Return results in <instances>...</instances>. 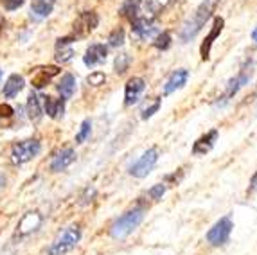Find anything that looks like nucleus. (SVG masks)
<instances>
[{
  "label": "nucleus",
  "instance_id": "26",
  "mask_svg": "<svg viewBox=\"0 0 257 255\" xmlns=\"http://www.w3.org/2000/svg\"><path fill=\"white\" fill-rule=\"evenodd\" d=\"M108 42H110L111 47H120V45L124 43V31L120 29V27H119V29H115V31H111Z\"/></svg>",
  "mask_w": 257,
  "mask_h": 255
},
{
  "label": "nucleus",
  "instance_id": "12",
  "mask_svg": "<svg viewBox=\"0 0 257 255\" xmlns=\"http://www.w3.org/2000/svg\"><path fill=\"white\" fill-rule=\"evenodd\" d=\"M58 74H60V67H54V65H51V67H42L33 74L31 85L35 86L36 90H40V88H43V86H47L49 81L54 76H58Z\"/></svg>",
  "mask_w": 257,
  "mask_h": 255
},
{
  "label": "nucleus",
  "instance_id": "25",
  "mask_svg": "<svg viewBox=\"0 0 257 255\" xmlns=\"http://www.w3.org/2000/svg\"><path fill=\"white\" fill-rule=\"evenodd\" d=\"M130 67V56L128 54H119L115 58V72L124 74Z\"/></svg>",
  "mask_w": 257,
  "mask_h": 255
},
{
  "label": "nucleus",
  "instance_id": "22",
  "mask_svg": "<svg viewBox=\"0 0 257 255\" xmlns=\"http://www.w3.org/2000/svg\"><path fill=\"white\" fill-rule=\"evenodd\" d=\"M27 115L31 120L42 119V106H40V99L35 92H31V95L27 97Z\"/></svg>",
  "mask_w": 257,
  "mask_h": 255
},
{
  "label": "nucleus",
  "instance_id": "9",
  "mask_svg": "<svg viewBox=\"0 0 257 255\" xmlns=\"http://www.w3.org/2000/svg\"><path fill=\"white\" fill-rule=\"evenodd\" d=\"M223 27H225V20H223L221 17L214 18V24H212V27H210V33L205 36V40H203V43H202V47H200V56H202L203 61L210 60V51H212V45H214L216 38L221 34Z\"/></svg>",
  "mask_w": 257,
  "mask_h": 255
},
{
  "label": "nucleus",
  "instance_id": "14",
  "mask_svg": "<svg viewBox=\"0 0 257 255\" xmlns=\"http://www.w3.org/2000/svg\"><path fill=\"white\" fill-rule=\"evenodd\" d=\"M76 160V151L72 148H67V149H61L60 153H56V157L52 158L51 162V171L54 173H60V171L67 169V167Z\"/></svg>",
  "mask_w": 257,
  "mask_h": 255
},
{
  "label": "nucleus",
  "instance_id": "29",
  "mask_svg": "<svg viewBox=\"0 0 257 255\" xmlns=\"http://www.w3.org/2000/svg\"><path fill=\"white\" fill-rule=\"evenodd\" d=\"M160 104H162V102H160V99H155L150 106H146L144 110H142V119L148 120L150 117H153V113H157V111L160 110Z\"/></svg>",
  "mask_w": 257,
  "mask_h": 255
},
{
  "label": "nucleus",
  "instance_id": "2",
  "mask_svg": "<svg viewBox=\"0 0 257 255\" xmlns=\"http://www.w3.org/2000/svg\"><path fill=\"white\" fill-rule=\"evenodd\" d=\"M142 219H144V208L137 207V208H133V210H128V212L122 214V216H120L119 219H115V223L111 225V228H110L111 237L124 239L126 235H130L133 230L141 225Z\"/></svg>",
  "mask_w": 257,
  "mask_h": 255
},
{
  "label": "nucleus",
  "instance_id": "19",
  "mask_svg": "<svg viewBox=\"0 0 257 255\" xmlns=\"http://www.w3.org/2000/svg\"><path fill=\"white\" fill-rule=\"evenodd\" d=\"M24 88V77L18 76V74H13V76H9L8 81H6L4 85V97L8 99H13L18 95V92Z\"/></svg>",
  "mask_w": 257,
  "mask_h": 255
},
{
  "label": "nucleus",
  "instance_id": "11",
  "mask_svg": "<svg viewBox=\"0 0 257 255\" xmlns=\"http://www.w3.org/2000/svg\"><path fill=\"white\" fill-rule=\"evenodd\" d=\"M219 137V132L218 130H210V132H207L205 135H202L200 139H198L196 142L193 144V155L194 157H202V155H207L210 151V149L216 146V141H218Z\"/></svg>",
  "mask_w": 257,
  "mask_h": 255
},
{
  "label": "nucleus",
  "instance_id": "15",
  "mask_svg": "<svg viewBox=\"0 0 257 255\" xmlns=\"http://www.w3.org/2000/svg\"><path fill=\"white\" fill-rule=\"evenodd\" d=\"M187 79H189V70H185V68L175 70L171 74V77L166 81V85H164V95H169L173 92H176V90H180L187 83Z\"/></svg>",
  "mask_w": 257,
  "mask_h": 255
},
{
  "label": "nucleus",
  "instance_id": "35",
  "mask_svg": "<svg viewBox=\"0 0 257 255\" xmlns=\"http://www.w3.org/2000/svg\"><path fill=\"white\" fill-rule=\"evenodd\" d=\"M4 26H6V22H4V18L0 17V36H2V33H4Z\"/></svg>",
  "mask_w": 257,
  "mask_h": 255
},
{
  "label": "nucleus",
  "instance_id": "13",
  "mask_svg": "<svg viewBox=\"0 0 257 255\" xmlns=\"http://www.w3.org/2000/svg\"><path fill=\"white\" fill-rule=\"evenodd\" d=\"M106 56H108V49L104 47L103 43H94V45H90V47L86 49L83 61H85L86 67H95L99 63H104Z\"/></svg>",
  "mask_w": 257,
  "mask_h": 255
},
{
  "label": "nucleus",
  "instance_id": "3",
  "mask_svg": "<svg viewBox=\"0 0 257 255\" xmlns=\"http://www.w3.org/2000/svg\"><path fill=\"white\" fill-rule=\"evenodd\" d=\"M81 239V230L77 226H69L60 237L52 242L47 250V255H67L70 250L76 248V244Z\"/></svg>",
  "mask_w": 257,
  "mask_h": 255
},
{
  "label": "nucleus",
  "instance_id": "36",
  "mask_svg": "<svg viewBox=\"0 0 257 255\" xmlns=\"http://www.w3.org/2000/svg\"><path fill=\"white\" fill-rule=\"evenodd\" d=\"M252 40H253V42L257 43V27H255V29L252 31Z\"/></svg>",
  "mask_w": 257,
  "mask_h": 255
},
{
  "label": "nucleus",
  "instance_id": "37",
  "mask_svg": "<svg viewBox=\"0 0 257 255\" xmlns=\"http://www.w3.org/2000/svg\"><path fill=\"white\" fill-rule=\"evenodd\" d=\"M0 77H2V70H0Z\"/></svg>",
  "mask_w": 257,
  "mask_h": 255
},
{
  "label": "nucleus",
  "instance_id": "1",
  "mask_svg": "<svg viewBox=\"0 0 257 255\" xmlns=\"http://www.w3.org/2000/svg\"><path fill=\"white\" fill-rule=\"evenodd\" d=\"M218 4H219V0H203L202 4L198 6V9L193 13V17L185 22L180 31L182 43L191 42V40L203 29V26H205L207 22H209V18L212 17V13H214V9Z\"/></svg>",
  "mask_w": 257,
  "mask_h": 255
},
{
  "label": "nucleus",
  "instance_id": "23",
  "mask_svg": "<svg viewBox=\"0 0 257 255\" xmlns=\"http://www.w3.org/2000/svg\"><path fill=\"white\" fill-rule=\"evenodd\" d=\"M120 13L133 24L139 18V13H141L139 11V2L137 0H126L124 4H122V8H120Z\"/></svg>",
  "mask_w": 257,
  "mask_h": 255
},
{
  "label": "nucleus",
  "instance_id": "28",
  "mask_svg": "<svg viewBox=\"0 0 257 255\" xmlns=\"http://www.w3.org/2000/svg\"><path fill=\"white\" fill-rule=\"evenodd\" d=\"M153 45L157 49H160V51H166V49H169V45H171V34L162 33L160 36H157V40H155Z\"/></svg>",
  "mask_w": 257,
  "mask_h": 255
},
{
  "label": "nucleus",
  "instance_id": "31",
  "mask_svg": "<svg viewBox=\"0 0 257 255\" xmlns=\"http://www.w3.org/2000/svg\"><path fill=\"white\" fill-rule=\"evenodd\" d=\"M88 85L92 86H99V85H104V81H106V76H104L103 72H94L88 76Z\"/></svg>",
  "mask_w": 257,
  "mask_h": 255
},
{
  "label": "nucleus",
  "instance_id": "17",
  "mask_svg": "<svg viewBox=\"0 0 257 255\" xmlns=\"http://www.w3.org/2000/svg\"><path fill=\"white\" fill-rule=\"evenodd\" d=\"M132 26H133L132 27L133 33L137 34L139 38H142V40H146V38H150V36H153L155 31H157V29H155V26H153V22L148 20V18H141V17L133 22Z\"/></svg>",
  "mask_w": 257,
  "mask_h": 255
},
{
  "label": "nucleus",
  "instance_id": "33",
  "mask_svg": "<svg viewBox=\"0 0 257 255\" xmlns=\"http://www.w3.org/2000/svg\"><path fill=\"white\" fill-rule=\"evenodd\" d=\"M2 4H4V9H8V11H15L20 6H24V0H4Z\"/></svg>",
  "mask_w": 257,
  "mask_h": 255
},
{
  "label": "nucleus",
  "instance_id": "5",
  "mask_svg": "<svg viewBox=\"0 0 257 255\" xmlns=\"http://www.w3.org/2000/svg\"><path fill=\"white\" fill-rule=\"evenodd\" d=\"M40 149H42V146H40V142L36 139L15 142L13 148H11V160L15 164H26V162L33 160L40 153Z\"/></svg>",
  "mask_w": 257,
  "mask_h": 255
},
{
  "label": "nucleus",
  "instance_id": "24",
  "mask_svg": "<svg viewBox=\"0 0 257 255\" xmlns=\"http://www.w3.org/2000/svg\"><path fill=\"white\" fill-rule=\"evenodd\" d=\"M90 132H92V122H90V119H85V120H83V124H81V130H79V133L76 135V142H77V144H83V142H85L86 139H88Z\"/></svg>",
  "mask_w": 257,
  "mask_h": 255
},
{
  "label": "nucleus",
  "instance_id": "6",
  "mask_svg": "<svg viewBox=\"0 0 257 255\" xmlns=\"http://www.w3.org/2000/svg\"><path fill=\"white\" fill-rule=\"evenodd\" d=\"M157 162H159V149L150 148L146 153L142 155V157L130 167V175L135 176V178H146L151 171H153V167L157 166Z\"/></svg>",
  "mask_w": 257,
  "mask_h": 255
},
{
  "label": "nucleus",
  "instance_id": "7",
  "mask_svg": "<svg viewBox=\"0 0 257 255\" xmlns=\"http://www.w3.org/2000/svg\"><path fill=\"white\" fill-rule=\"evenodd\" d=\"M252 76H253V63L250 61V63H246L243 68H241L239 74H237L234 79L228 81L227 90H225V94H223V101L225 102L230 101V99L234 97V95H236L244 85H248L250 79H252Z\"/></svg>",
  "mask_w": 257,
  "mask_h": 255
},
{
  "label": "nucleus",
  "instance_id": "8",
  "mask_svg": "<svg viewBox=\"0 0 257 255\" xmlns=\"http://www.w3.org/2000/svg\"><path fill=\"white\" fill-rule=\"evenodd\" d=\"M99 17L94 11H85L79 15L76 22H74V36L72 38H85L86 34H90L92 31L97 27Z\"/></svg>",
  "mask_w": 257,
  "mask_h": 255
},
{
  "label": "nucleus",
  "instance_id": "20",
  "mask_svg": "<svg viewBox=\"0 0 257 255\" xmlns=\"http://www.w3.org/2000/svg\"><path fill=\"white\" fill-rule=\"evenodd\" d=\"M74 90H76V79L72 74H65L58 83V92H60L61 99H70L74 95Z\"/></svg>",
  "mask_w": 257,
  "mask_h": 255
},
{
  "label": "nucleus",
  "instance_id": "30",
  "mask_svg": "<svg viewBox=\"0 0 257 255\" xmlns=\"http://www.w3.org/2000/svg\"><path fill=\"white\" fill-rule=\"evenodd\" d=\"M74 56V51L72 49H63V47H58V54H56V60L65 63V61H70Z\"/></svg>",
  "mask_w": 257,
  "mask_h": 255
},
{
  "label": "nucleus",
  "instance_id": "10",
  "mask_svg": "<svg viewBox=\"0 0 257 255\" xmlns=\"http://www.w3.org/2000/svg\"><path fill=\"white\" fill-rule=\"evenodd\" d=\"M144 90H146V81L142 79V77H132V79H128V83H126V86H124L126 106H132V104L139 102V99H141Z\"/></svg>",
  "mask_w": 257,
  "mask_h": 255
},
{
  "label": "nucleus",
  "instance_id": "16",
  "mask_svg": "<svg viewBox=\"0 0 257 255\" xmlns=\"http://www.w3.org/2000/svg\"><path fill=\"white\" fill-rule=\"evenodd\" d=\"M43 99V106H45V113L51 117V119H61L65 111V99H54L45 95Z\"/></svg>",
  "mask_w": 257,
  "mask_h": 255
},
{
  "label": "nucleus",
  "instance_id": "21",
  "mask_svg": "<svg viewBox=\"0 0 257 255\" xmlns=\"http://www.w3.org/2000/svg\"><path fill=\"white\" fill-rule=\"evenodd\" d=\"M54 2L56 0H33V2H31V11L38 18H45L52 13Z\"/></svg>",
  "mask_w": 257,
  "mask_h": 255
},
{
  "label": "nucleus",
  "instance_id": "32",
  "mask_svg": "<svg viewBox=\"0 0 257 255\" xmlns=\"http://www.w3.org/2000/svg\"><path fill=\"white\" fill-rule=\"evenodd\" d=\"M13 113H15V110L9 104H0V119H9V117H13Z\"/></svg>",
  "mask_w": 257,
  "mask_h": 255
},
{
  "label": "nucleus",
  "instance_id": "27",
  "mask_svg": "<svg viewBox=\"0 0 257 255\" xmlns=\"http://www.w3.org/2000/svg\"><path fill=\"white\" fill-rule=\"evenodd\" d=\"M164 194H166V183H157V185H153V187L148 191V196L155 201L162 200Z\"/></svg>",
  "mask_w": 257,
  "mask_h": 255
},
{
  "label": "nucleus",
  "instance_id": "4",
  "mask_svg": "<svg viewBox=\"0 0 257 255\" xmlns=\"http://www.w3.org/2000/svg\"><path fill=\"white\" fill-rule=\"evenodd\" d=\"M232 230H234V223H232L230 216H223L207 232V242L210 246H225L230 239Z\"/></svg>",
  "mask_w": 257,
  "mask_h": 255
},
{
  "label": "nucleus",
  "instance_id": "18",
  "mask_svg": "<svg viewBox=\"0 0 257 255\" xmlns=\"http://www.w3.org/2000/svg\"><path fill=\"white\" fill-rule=\"evenodd\" d=\"M42 223V216L38 212H29L27 216H24L20 223H18V234H29L33 230H36Z\"/></svg>",
  "mask_w": 257,
  "mask_h": 255
},
{
  "label": "nucleus",
  "instance_id": "34",
  "mask_svg": "<svg viewBox=\"0 0 257 255\" xmlns=\"http://www.w3.org/2000/svg\"><path fill=\"white\" fill-rule=\"evenodd\" d=\"M250 192H257V171L252 176V182H250Z\"/></svg>",
  "mask_w": 257,
  "mask_h": 255
}]
</instances>
